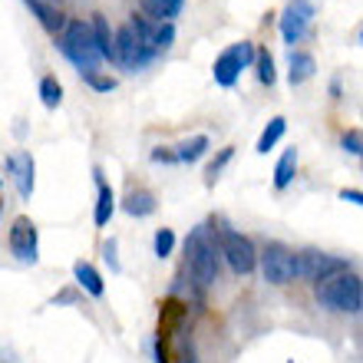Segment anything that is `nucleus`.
<instances>
[{"mask_svg":"<svg viewBox=\"0 0 363 363\" xmlns=\"http://www.w3.org/2000/svg\"><path fill=\"white\" fill-rule=\"evenodd\" d=\"M60 50H63V57H67L83 77L96 73L99 63H103L99 50H96V40H93V27L83 23V20H67V27L60 33Z\"/></svg>","mask_w":363,"mask_h":363,"instance_id":"obj_1","label":"nucleus"},{"mask_svg":"<svg viewBox=\"0 0 363 363\" xmlns=\"http://www.w3.org/2000/svg\"><path fill=\"white\" fill-rule=\"evenodd\" d=\"M317 304L327 311H340V314H357L363 307V281L354 271H340V274L327 277L317 284Z\"/></svg>","mask_w":363,"mask_h":363,"instance_id":"obj_2","label":"nucleus"},{"mask_svg":"<svg viewBox=\"0 0 363 363\" xmlns=\"http://www.w3.org/2000/svg\"><path fill=\"white\" fill-rule=\"evenodd\" d=\"M189 271L201 287L218 281V255H215V245L205 238L201 228H195L189 238Z\"/></svg>","mask_w":363,"mask_h":363,"instance_id":"obj_3","label":"nucleus"},{"mask_svg":"<svg viewBox=\"0 0 363 363\" xmlns=\"http://www.w3.org/2000/svg\"><path fill=\"white\" fill-rule=\"evenodd\" d=\"M255 57H258V50H255V43H251V40H241V43L228 47L218 60H215V69H211V73H215V83H218V86H225V89H231L235 83H238L241 69L255 63Z\"/></svg>","mask_w":363,"mask_h":363,"instance_id":"obj_4","label":"nucleus"},{"mask_svg":"<svg viewBox=\"0 0 363 363\" xmlns=\"http://www.w3.org/2000/svg\"><path fill=\"white\" fill-rule=\"evenodd\" d=\"M261 274H264L268 284H291L297 277V255L291 248H284L281 241H271L268 248L261 251Z\"/></svg>","mask_w":363,"mask_h":363,"instance_id":"obj_5","label":"nucleus"},{"mask_svg":"<svg viewBox=\"0 0 363 363\" xmlns=\"http://www.w3.org/2000/svg\"><path fill=\"white\" fill-rule=\"evenodd\" d=\"M221 255H225V261H228V268L235 274H251L258 268V251H255V245L241 231H231V228L221 231Z\"/></svg>","mask_w":363,"mask_h":363,"instance_id":"obj_6","label":"nucleus"},{"mask_svg":"<svg viewBox=\"0 0 363 363\" xmlns=\"http://www.w3.org/2000/svg\"><path fill=\"white\" fill-rule=\"evenodd\" d=\"M340 271H347V261L330 258V255H324V251H317V248H307L297 255V277H307V281L320 284V281L340 274Z\"/></svg>","mask_w":363,"mask_h":363,"instance_id":"obj_7","label":"nucleus"},{"mask_svg":"<svg viewBox=\"0 0 363 363\" xmlns=\"http://www.w3.org/2000/svg\"><path fill=\"white\" fill-rule=\"evenodd\" d=\"M311 23H314V4L311 0H291L284 13H281V37H284V43L304 40Z\"/></svg>","mask_w":363,"mask_h":363,"instance_id":"obj_8","label":"nucleus"},{"mask_svg":"<svg viewBox=\"0 0 363 363\" xmlns=\"http://www.w3.org/2000/svg\"><path fill=\"white\" fill-rule=\"evenodd\" d=\"M152 57H155V50L143 47V43H139V37H135V30L129 27V23L116 30V60H119L125 69L145 67Z\"/></svg>","mask_w":363,"mask_h":363,"instance_id":"obj_9","label":"nucleus"},{"mask_svg":"<svg viewBox=\"0 0 363 363\" xmlns=\"http://www.w3.org/2000/svg\"><path fill=\"white\" fill-rule=\"evenodd\" d=\"M10 251H13L20 261H27V264L37 261V228H33L30 218L13 221V228H10Z\"/></svg>","mask_w":363,"mask_h":363,"instance_id":"obj_10","label":"nucleus"},{"mask_svg":"<svg viewBox=\"0 0 363 363\" xmlns=\"http://www.w3.org/2000/svg\"><path fill=\"white\" fill-rule=\"evenodd\" d=\"M89 27H93V40H96L99 57H103V60H116V30L109 27V20H106L103 13H93Z\"/></svg>","mask_w":363,"mask_h":363,"instance_id":"obj_11","label":"nucleus"},{"mask_svg":"<svg viewBox=\"0 0 363 363\" xmlns=\"http://www.w3.org/2000/svg\"><path fill=\"white\" fill-rule=\"evenodd\" d=\"M182 4L185 0H139V10L143 17H152L155 23H172L182 13Z\"/></svg>","mask_w":363,"mask_h":363,"instance_id":"obj_12","label":"nucleus"},{"mask_svg":"<svg viewBox=\"0 0 363 363\" xmlns=\"http://www.w3.org/2000/svg\"><path fill=\"white\" fill-rule=\"evenodd\" d=\"M27 7L37 13L40 23H43L50 33H63V27H67V17H63L57 7H50L47 0H27Z\"/></svg>","mask_w":363,"mask_h":363,"instance_id":"obj_13","label":"nucleus"},{"mask_svg":"<svg viewBox=\"0 0 363 363\" xmlns=\"http://www.w3.org/2000/svg\"><path fill=\"white\" fill-rule=\"evenodd\" d=\"M314 57L311 53H291V69H287V79H291V86H301V83H307V79L314 77Z\"/></svg>","mask_w":363,"mask_h":363,"instance_id":"obj_14","label":"nucleus"},{"mask_svg":"<svg viewBox=\"0 0 363 363\" xmlns=\"http://www.w3.org/2000/svg\"><path fill=\"white\" fill-rule=\"evenodd\" d=\"M73 274H77L79 287H86L93 297H103L106 284H103V277H99V271H96L89 261H77V264H73Z\"/></svg>","mask_w":363,"mask_h":363,"instance_id":"obj_15","label":"nucleus"},{"mask_svg":"<svg viewBox=\"0 0 363 363\" xmlns=\"http://www.w3.org/2000/svg\"><path fill=\"white\" fill-rule=\"evenodd\" d=\"M284 133H287V119H284V116H274V119L264 125V133L258 135V145H255V149H258L261 155H268L271 149L281 143V135H284Z\"/></svg>","mask_w":363,"mask_h":363,"instance_id":"obj_16","label":"nucleus"},{"mask_svg":"<svg viewBox=\"0 0 363 363\" xmlns=\"http://www.w3.org/2000/svg\"><path fill=\"white\" fill-rule=\"evenodd\" d=\"M10 169H17L20 195H23V199H30V195H33V159L23 152L20 159H10Z\"/></svg>","mask_w":363,"mask_h":363,"instance_id":"obj_17","label":"nucleus"},{"mask_svg":"<svg viewBox=\"0 0 363 363\" xmlns=\"http://www.w3.org/2000/svg\"><path fill=\"white\" fill-rule=\"evenodd\" d=\"M125 211H129V215H135V218L152 215V211H155V195H152V191H145V189L129 191V199H125Z\"/></svg>","mask_w":363,"mask_h":363,"instance_id":"obj_18","label":"nucleus"},{"mask_svg":"<svg viewBox=\"0 0 363 363\" xmlns=\"http://www.w3.org/2000/svg\"><path fill=\"white\" fill-rule=\"evenodd\" d=\"M294 172H297V149H287L274 169V189H287L294 182Z\"/></svg>","mask_w":363,"mask_h":363,"instance_id":"obj_19","label":"nucleus"},{"mask_svg":"<svg viewBox=\"0 0 363 363\" xmlns=\"http://www.w3.org/2000/svg\"><path fill=\"white\" fill-rule=\"evenodd\" d=\"M205 149H208V135H191V139H185L175 149V159L179 162H199L201 155H205Z\"/></svg>","mask_w":363,"mask_h":363,"instance_id":"obj_20","label":"nucleus"},{"mask_svg":"<svg viewBox=\"0 0 363 363\" xmlns=\"http://www.w3.org/2000/svg\"><path fill=\"white\" fill-rule=\"evenodd\" d=\"M40 99H43V106H47V109H57V106L63 103V86H60L57 77H43V79H40Z\"/></svg>","mask_w":363,"mask_h":363,"instance_id":"obj_21","label":"nucleus"},{"mask_svg":"<svg viewBox=\"0 0 363 363\" xmlns=\"http://www.w3.org/2000/svg\"><path fill=\"white\" fill-rule=\"evenodd\" d=\"M116 208V199H113V189L109 185H99V201H96V225H106L109 221V215H113Z\"/></svg>","mask_w":363,"mask_h":363,"instance_id":"obj_22","label":"nucleus"},{"mask_svg":"<svg viewBox=\"0 0 363 363\" xmlns=\"http://www.w3.org/2000/svg\"><path fill=\"white\" fill-rule=\"evenodd\" d=\"M255 67H258V79L264 83V86H274V57H271L268 50H258V57H255Z\"/></svg>","mask_w":363,"mask_h":363,"instance_id":"obj_23","label":"nucleus"},{"mask_svg":"<svg viewBox=\"0 0 363 363\" xmlns=\"http://www.w3.org/2000/svg\"><path fill=\"white\" fill-rule=\"evenodd\" d=\"M172 43H175V27L172 23H155V30H152V50L155 53L169 50Z\"/></svg>","mask_w":363,"mask_h":363,"instance_id":"obj_24","label":"nucleus"},{"mask_svg":"<svg viewBox=\"0 0 363 363\" xmlns=\"http://www.w3.org/2000/svg\"><path fill=\"white\" fill-rule=\"evenodd\" d=\"M175 248V231L172 228H159L155 231V255L159 258H169Z\"/></svg>","mask_w":363,"mask_h":363,"instance_id":"obj_25","label":"nucleus"},{"mask_svg":"<svg viewBox=\"0 0 363 363\" xmlns=\"http://www.w3.org/2000/svg\"><path fill=\"white\" fill-rule=\"evenodd\" d=\"M344 149L350 155H357V159H363V133L360 129H347L344 133Z\"/></svg>","mask_w":363,"mask_h":363,"instance_id":"obj_26","label":"nucleus"},{"mask_svg":"<svg viewBox=\"0 0 363 363\" xmlns=\"http://www.w3.org/2000/svg\"><path fill=\"white\" fill-rule=\"evenodd\" d=\"M83 79H86V83L96 89V93H109V89H116V79H113V77H99V73H86Z\"/></svg>","mask_w":363,"mask_h":363,"instance_id":"obj_27","label":"nucleus"},{"mask_svg":"<svg viewBox=\"0 0 363 363\" xmlns=\"http://www.w3.org/2000/svg\"><path fill=\"white\" fill-rule=\"evenodd\" d=\"M231 155H235V149H231V145H228V149H221V155H218V159H215V162L208 165V185H215V179H218V172H221V169H225V162H228Z\"/></svg>","mask_w":363,"mask_h":363,"instance_id":"obj_28","label":"nucleus"},{"mask_svg":"<svg viewBox=\"0 0 363 363\" xmlns=\"http://www.w3.org/2000/svg\"><path fill=\"white\" fill-rule=\"evenodd\" d=\"M340 199H344V201H354V205H363V191H357V189H344V191H340Z\"/></svg>","mask_w":363,"mask_h":363,"instance_id":"obj_29","label":"nucleus"},{"mask_svg":"<svg viewBox=\"0 0 363 363\" xmlns=\"http://www.w3.org/2000/svg\"><path fill=\"white\" fill-rule=\"evenodd\" d=\"M152 159L155 162H175V152H162V149H155Z\"/></svg>","mask_w":363,"mask_h":363,"instance_id":"obj_30","label":"nucleus"},{"mask_svg":"<svg viewBox=\"0 0 363 363\" xmlns=\"http://www.w3.org/2000/svg\"><path fill=\"white\" fill-rule=\"evenodd\" d=\"M360 43H363V30H360Z\"/></svg>","mask_w":363,"mask_h":363,"instance_id":"obj_31","label":"nucleus"},{"mask_svg":"<svg viewBox=\"0 0 363 363\" xmlns=\"http://www.w3.org/2000/svg\"><path fill=\"white\" fill-rule=\"evenodd\" d=\"M360 311H363V307H360Z\"/></svg>","mask_w":363,"mask_h":363,"instance_id":"obj_32","label":"nucleus"}]
</instances>
